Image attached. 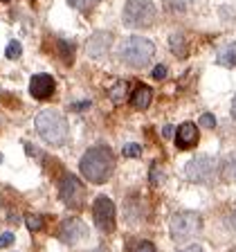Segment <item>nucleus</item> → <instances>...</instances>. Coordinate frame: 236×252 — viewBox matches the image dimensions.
<instances>
[{"instance_id": "nucleus-1", "label": "nucleus", "mask_w": 236, "mask_h": 252, "mask_svg": "<svg viewBox=\"0 0 236 252\" xmlns=\"http://www.w3.org/2000/svg\"><path fill=\"white\" fill-rule=\"evenodd\" d=\"M84 178L92 185H101L113 176L115 171V156L108 147H90L88 151L81 158V164H79Z\"/></svg>"}, {"instance_id": "nucleus-2", "label": "nucleus", "mask_w": 236, "mask_h": 252, "mask_svg": "<svg viewBox=\"0 0 236 252\" xmlns=\"http://www.w3.org/2000/svg\"><path fill=\"white\" fill-rule=\"evenodd\" d=\"M34 126H36V133L52 147H63L70 137L68 131V122L61 113L57 110H41L34 120Z\"/></svg>"}, {"instance_id": "nucleus-3", "label": "nucleus", "mask_w": 236, "mask_h": 252, "mask_svg": "<svg viewBox=\"0 0 236 252\" xmlns=\"http://www.w3.org/2000/svg\"><path fill=\"white\" fill-rule=\"evenodd\" d=\"M153 54H155V45L148 38H142V36H131L119 45V59L126 65H131V68L148 65Z\"/></svg>"}, {"instance_id": "nucleus-4", "label": "nucleus", "mask_w": 236, "mask_h": 252, "mask_svg": "<svg viewBox=\"0 0 236 252\" xmlns=\"http://www.w3.org/2000/svg\"><path fill=\"white\" fill-rule=\"evenodd\" d=\"M157 18V9L151 0H128L124 5V14H121V21L126 27H133V30H144V27H151Z\"/></svg>"}, {"instance_id": "nucleus-5", "label": "nucleus", "mask_w": 236, "mask_h": 252, "mask_svg": "<svg viewBox=\"0 0 236 252\" xmlns=\"http://www.w3.org/2000/svg\"><path fill=\"white\" fill-rule=\"evenodd\" d=\"M169 227H171V236L176 241H187L203 230V219L196 212H178L171 216Z\"/></svg>"}, {"instance_id": "nucleus-6", "label": "nucleus", "mask_w": 236, "mask_h": 252, "mask_svg": "<svg viewBox=\"0 0 236 252\" xmlns=\"http://www.w3.org/2000/svg\"><path fill=\"white\" fill-rule=\"evenodd\" d=\"M59 194H61V200L68 205L70 210H81L86 203V187L81 185V180L72 173H68L65 178L59 185Z\"/></svg>"}, {"instance_id": "nucleus-7", "label": "nucleus", "mask_w": 236, "mask_h": 252, "mask_svg": "<svg viewBox=\"0 0 236 252\" xmlns=\"http://www.w3.org/2000/svg\"><path fill=\"white\" fill-rule=\"evenodd\" d=\"M92 219H94V225L99 227L101 232H106V234H110L115 230V205H113V200L106 198V196H99L94 200Z\"/></svg>"}, {"instance_id": "nucleus-8", "label": "nucleus", "mask_w": 236, "mask_h": 252, "mask_svg": "<svg viewBox=\"0 0 236 252\" xmlns=\"http://www.w3.org/2000/svg\"><path fill=\"white\" fill-rule=\"evenodd\" d=\"M214 171H216V162H214V158H209V156L194 158L184 167V173H187V178L191 183H209Z\"/></svg>"}, {"instance_id": "nucleus-9", "label": "nucleus", "mask_w": 236, "mask_h": 252, "mask_svg": "<svg viewBox=\"0 0 236 252\" xmlns=\"http://www.w3.org/2000/svg\"><path fill=\"white\" fill-rule=\"evenodd\" d=\"M88 236V227L81 219H65L59 227V239H61L65 246H77Z\"/></svg>"}, {"instance_id": "nucleus-10", "label": "nucleus", "mask_w": 236, "mask_h": 252, "mask_svg": "<svg viewBox=\"0 0 236 252\" xmlns=\"http://www.w3.org/2000/svg\"><path fill=\"white\" fill-rule=\"evenodd\" d=\"M57 90V81L50 74H34L30 81V93L34 99H50Z\"/></svg>"}, {"instance_id": "nucleus-11", "label": "nucleus", "mask_w": 236, "mask_h": 252, "mask_svg": "<svg viewBox=\"0 0 236 252\" xmlns=\"http://www.w3.org/2000/svg\"><path fill=\"white\" fill-rule=\"evenodd\" d=\"M196 144H198V126L191 124V122L180 124V128L176 131V147L180 151H187V149L196 147Z\"/></svg>"}, {"instance_id": "nucleus-12", "label": "nucleus", "mask_w": 236, "mask_h": 252, "mask_svg": "<svg viewBox=\"0 0 236 252\" xmlns=\"http://www.w3.org/2000/svg\"><path fill=\"white\" fill-rule=\"evenodd\" d=\"M110 43H113V34L110 32H94L92 36L88 38V43H86V52H88V57L97 59L108 52Z\"/></svg>"}, {"instance_id": "nucleus-13", "label": "nucleus", "mask_w": 236, "mask_h": 252, "mask_svg": "<svg viewBox=\"0 0 236 252\" xmlns=\"http://www.w3.org/2000/svg\"><path fill=\"white\" fill-rule=\"evenodd\" d=\"M151 97H153L151 88L142 84V86H137V88L133 90V94H131V104L135 106V108L144 110V108H148V104H151Z\"/></svg>"}, {"instance_id": "nucleus-14", "label": "nucleus", "mask_w": 236, "mask_h": 252, "mask_svg": "<svg viewBox=\"0 0 236 252\" xmlns=\"http://www.w3.org/2000/svg\"><path fill=\"white\" fill-rule=\"evenodd\" d=\"M216 61H218V65L234 68V65H236V43H227L225 47H220Z\"/></svg>"}, {"instance_id": "nucleus-15", "label": "nucleus", "mask_w": 236, "mask_h": 252, "mask_svg": "<svg viewBox=\"0 0 236 252\" xmlns=\"http://www.w3.org/2000/svg\"><path fill=\"white\" fill-rule=\"evenodd\" d=\"M220 176L225 183H236V153H230V156L223 160L220 164Z\"/></svg>"}, {"instance_id": "nucleus-16", "label": "nucleus", "mask_w": 236, "mask_h": 252, "mask_svg": "<svg viewBox=\"0 0 236 252\" xmlns=\"http://www.w3.org/2000/svg\"><path fill=\"white\" fill-rule=\"evenodd\" d=\"M169 43H171V50H173V54L176 57H187V52H184V38H182V34L180 32H176L171 38H169Z\"/></svg>"}, {"instance_id": "nucleus-17", "label": "nucleus", "mask_w": 236, "mask_h": 252, "mask_svg": "<svg viewBox=\"0 0 236 252\" xmlns=\"http://www.w3.org/2000/svg\"><path fill=\"white\" fill-rule=\"evenodd\" d=\"M191 7V0H167V9L171 14H182Z\"/></svg>"}, {"instance_id": "nucleus-18", "label": "nucleus", "mask_w": 236, "mask_h": 252, "mask_svg": "<svg viewBox=\"0 0 236 252\" xmlns=\"http://www.w3.org/2000/svg\"><path fill=\"white\" fill-rule=\"evenodd\" d=\"M101 0H68V5L70 7H74V9H79V11H90L92 7H97Z\"/></svg>"}, {"instance_id": "nucleus-19", "label": "nucleus", "mask_w": 236, "mask_h": 252, "mask_svg": "<svg viewBox=\"0 0 236 252\" xmlns=\"http://www.w3.org/2000/svg\"><path fill=\"white\" fill-rule=\"evenodd\" d=\"M25 223H27V227H30L31 232L43 230V219H41L38 214H27V216H25Z\"/></svg>"}, {"instance_id": "nucleus-20", "label": "nucleus", "mask_w": 236, "mask_h": 252, "mask_svg": "<svg viewBox=\"0 0 236 252\" xmlns=\"http://www.w3.org/2000/svg\"><path fill=\"white\" fill-rule=\"evenodd\" d=\"M21 54H23V45L18 41H11L9 45H7V52H5L7 59H11V61H14V59H18Z\"/></svg>"}, {"instance_id": "nucleus-21", "label": "nucleus", "mask_w": 236, "mask_h": 252, "mask_svg": "<svg viewBox=\"0 0 236 252\" xmlns=\"http://www.w3.org/2000/svg\"><path fill=\"white\" fill-rule=\"evenodd\" d=\"M131 252H157V250L151 241H137L135 246L131 248Z\"/></svg>"}, {"instance_id": "nucleus-22", "label": "nucleus", "mask_w": 236, "mask_h": 252, "mask_svg": "<svg viewBox=\"0 0 236 252\" xmlns=\"http://www.w3.org/2000/svg\"><path fill=\"white\" fill-rule=\"evenodd\" d=\"M121 153H124V158H140L142 156V147L140 144H126Z\"/></svg>"}, {"instance_id": "nucleus-23", "label": "nucleus", "mask_w": 236, "mask_h": 252, "mask_svg": "<svg viewBox=\"0 0 236 252\" xmlns=\"http://www.w3.org/2000/svg\"><path fill=\"white\" fill-rule=\"evenodd\" d=\"M200 126H205V128H214V126H216V117L211 115V113H205V115L200 117Z\"/></svg>"}, {"instance_id": "nucleus-24", "label": "nucleus", "mask_w": 236, "mask_h": 252, "mask_svg": "<svg viewBox=\"0 0 236 252\" xmlns=\"http://www.w3.org/2000/svg\"><path fill=\"white\" fill-rule=\"evenodd\" d=\"M162 180H164L162 178V171H160V169H157V164H155V167L151 169V185H153V187H157Z\"/></svg>"}, {"instance_id": "nucleus-25", "label": "nucleus", "mask_w": 236, "mask_h": 252, "mask_svg": "<svg viewBox=\"0 0 236 252\" xmlns=\"http://www.w3.org/2000/svg\"><path fill=\"white\" fill-rule=\"evenodd\" d=\"M121 94H126V84H117V88L110 93V97L115 101H121Z\"/></svg>"}, {"instance_id": "nucleus-26", "label": "nucleus", "mask_w": 236, "mask_h": 252, "mask_svg": "<svg viewBox=\"0 0 236 252\" xmlns=\"http://www.w3.org/2000/svg\"><path fill=\"white\" fill-rule=\"evenodd\" d=\"M14 243V234L11 232H5V234H0V248H7Z\"/></svg>"}, {"instance_id": "nucleus-27", "label": "nucleus", "mask_w": 236, "mask_h": 252, "mask_svg": "<svg viewBox=\"0 0 236 252\" xmlns=\"http://www.w3.org/2000/svg\"><path fill=\"white\" fill-rule=\"evenodd\" d=\"M167 77V65H155V70H153V79L155 81H160V79Z\"/></svg>"}, {"instance_id": "nucleus-28", "label": "nucleus", "mask_w": 236, "mask_h": 252, "mask_svg": "<svg viewBox=\"0 0 236 252\" xmlns=\"http://www.w3.org/2000/svg\"><path fill=\"white\" fill-rule=\"evenodd\" d=\"M86 108H90V101H77L72 106V110H86Z\"/></svg>"}, {"instance_id": "nucleus-29", "label": "nucleus", "mask_w": 236, "mask_h": 252, "mask_svg": "<svg viewBox=\"0 0 236 252\" xmlns=\"http://www.w3.org/2000/svg\"><path fill=\"white\" fill-rule=\"evenodd\" d=\"M227 225L234 227V230H236V210H232V214L227 216Z\"/></svg>"}, {"instance_id": "nucleus-30", "label": "nucleus", "mask_w": 236, "mask_h": 252, "mask_svg": "<svg viewBox=\"0 0 236 252\" xmlns=\"http://www.w3.org/2000/svg\"><path fill=\"white\" fill-rule=\"evenodd\" d=\"M180 252H203V248L200 246H189V248H184V250H180Z\"/></svg>"}, {"instance_id": "nucleus-31", "label": "nucleus", "mask_w": 236, "mask_h": 252, "mask_svg": "<svg viewBox=\"0 0 236 252\" xmlns=\"http://www.w3.org/2000/svg\"><path fill=\"white\" fill-rule=\"evenodd\" d=\"M162 133H164V137H171V135H173V128H171V126H164Z\"/></svg>"}, {"instance_id": "nucleus-32", "label": "nucleus", "mask_w": 236, "mask_h": 252, "mask_svg": "<svg viewBox=\"0 0 236 252\" xmlns=\"http://www.w3.org/2000/svg\"><path fill=\"white\" fill-rule=\"evenodd\" d=\"M232 117H234V120H236V99L232 101Z\"/></svg>"}, {"instance_id": "nucleus-33", "label": "nucleus", "mask_w": 236, "mask_h": 252, "mask_svg": "<svg viewBox=\"0 0 236 252\" xmlns=\"http://www.w3.org/2000/svg\"><path fill=\"white\" fill-rule=\"evenodd\" d=\"M92 252H104V250H92Z\"/></svg>"}, {"instance_id": "nucleus-34", "label": "nucleus", "mask_w": 236, "mask_h": 252, "mask_svg": "<svg viewBox=\"0 0 236 252\" xmlns=\"http://www.w3.org/2000/svg\"><path fill=\"white\" fill-rule=\"evenodd\" d=\"M0 162H2V156H0Z\"/></svg>"}, {"instance_id": "nucleus-35", "label": "nucleus", "mask_w": 236, "mask_h": 252, "mask_svg": "<svg viewBox=\"0 0 236 252\" xmlns=\"http://www.w3.org/2000/svg\"><path fill=\"white\" fill-rule=\"evenodd\" d=\"M5 2H7V0H5Z\"/></svg>"}]
</instances>
